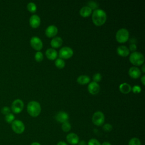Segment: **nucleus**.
I'll return each instance as SVG.
<instances>
[{"instance_id": "obj_1", "label": "nucleus", "mask_w": 145, "mask_h": 145, "mask_svg": "<svg viewBox=\"0 0 145 145\" xmlns=\"http://www.w3.org/2000/svg\"><path fill=\"white\" fill-rule=\"evenodd\" d=\"M93 23L96 25H103L106 20V12L102 9H96L93 11L92 15Z\"/></svg>"}, {"instance_id": "obj_2", "label": "nucleus", "mask_w": 145, "mask_h": 145, "mask_svg": "<svg viewBox=\"0 0 145 145\" xmlns=\"http://www.w3.org/2000/svg\"><path fill=\"white\" fill-rule=\"evenodd\" d=\"M27 110L31 116L37 117L40 114L41 112L40 104L37 101H31L27 105Z\"/></svg>"}, {"instance_id": "obj_3", "label": "nucleus", "mask_w": 145, "mask_h": 145, "mask_svg": "<svg viewBox=\"0 0 145 145\" xmlns=\"http://www.w3.org/2000/svg\"><path fill=\"white\" fill-rule=\"evenodd\" d=\"M129 60L131 63L135 66L141 65L144 63V56L140 52H134L130 54Z\"/></svg>"}, {"instance_id": "obj_4", "label": "nucleus", "mask_w": 145, "mask_h": 145, "mask_svg": "<svg viewBox=\"0 0 145 145\" xmlns=\"http://www.w3.org/2000/svg\"><path fill=\"white\" fill-rule=\"evenodd\" d=\"M129 37V33L127 29L121 28L116 33V38L117 41L120 43H123L126 42Z\"/></svg>"}, {"instance_id": "obj_5", "label": "nucleus", "mask_w": 145, "mask_h": 145, "mask_svg": "<svg viewBox=\"0 0 145 145\" xmlns=\"http://www.w3.org/2000/svg\"><path fill=\"white\" fill-rule=\"evenodd\" d=\"M11 129L15 133L21 134L25 130V125L22 121L19 120H15L11 123Z\"/></svg>"}, {"instance_id": "obj_6", "label": "nucleus", "mask_w": 145, "mask_h": 145, "mask_svg": "<svg viewBox=\"0 0 145 145\" xmlns=\"http://www.w3.org/2000/svg\"><path fill=\"white\" fill-rule=\"evenodd\" d=\"M93 123L97 126H101L105 121V116L103 112L100 111L96 112L93 113L92 118Z\"/></svg>"}, {"instance_id": "obj_7", "label": "nucleus", "mask_w": 145, "mask_h": 145, "mask_svg": "<svg viewBox=\"0 0 145 145\" xmlns=\"http://www.w3.org/2000/svg\"><path fill=\"white\" fill-rule=\"evenodd\" d=\"M24 108V103L19 99L15 100L11 104V110L15 114L20 113Z\"/></svg>"}, {"instance_id": "obj_8", "label": "nucleus", "mask_w": 145, "mask_h": 145, "mask_svg": "<svg viewBox=\"0 0 145 145\" xmlns=\"http://www.w3.org/2000/svg\"><path fill=\"white\" fill-rule=\"evenodd\" d=\"M73 55L72 49L68 46L62 47L59 51V57L62 59H67Z\"/></svg>"}, {"instance_id": "obj_9", "label": "nucleus", "mask_w": 145, "mask_h": 145, "mask_svg": "<svg viewBox=\"0 0 145 145\" xmlns=\"http://www.w3.org/2000/svg\"><path fill=\"white\" fill-rule=\"evenodd\" d=\"M31 46L36 50L39 51L42 48V42L41 40L37 36H33L30 40Z\"/></svg>"}, {"instance_id": "obj_10", "label": "nucleus", "mask_w": 145, "mask_h": 145, "mask_svg": "<svg viewBox=\"0 0 145 145\" xmlns=\"http://www.w3.org/2000/svg\"><path fill=\"white\" fill-rule=\"evenodd\" d=\"M67 142L71 145L78 144L79 141V138L78 135L74 133H70L66 135V137Z\"/></svg>"}, {"instance_id": "obj_11", "label": "nucleus", "mask_w": 145, "mask_h": 145, "mask_svg": "<svg viewBox=\"0 0 145 145\" xmlns=\"http://www.w3.org/2000/svg\"><path fill=\"white\" fill-rule=\"evenodd\" d=\"M69 118V114L66 112L63 111H60L58 112L55 116V118L57 120V121L61 122L62 123L68 121Z\"/></svg>"}, {"instance_id": "obj_12", "label": "nucleus", "mask_w": 145, "mask_h": 145, "mask_svg": "<svg viewBox=\"0 0 145 145\" xmlns=\"http://www.w3.org/2000/svg\"><path fill=\"white\" fill-rule=\"evenodd\" d=\"M88 90L92 95L97 94L100 90L99 84L95 82H91L88 86Z\"/></svg>"}, {"instance_id": "obj_13", "label": "nucleus", "mask_w": 145, "mask_h": 145, "mask_svg": "<svg viewBox=\"0 0 145 145\" xmlns=\"http://www.w3.org/2000/svg\"><path fill=\"white\" fill-rule=\"evenodd\" d=\"M40 18L36 14L32 15L29 18V24L33 28H37L40 25Z\"/></svg>"}, {"instance_id": "obj_14", "label": "nucleus", "mask_w": 145, "mask_h": 145, "mask_svg": "<svg viewBox=\"0 0 145 145\" xmlns=\"http://www.w3.org/2000/svg\"><path fill=\"white\" fill-rule=\"evenodd\" d=\"M58 32V29L56 26L54 25H49L45 29V35L48 37H53L55 36Z\"/></svg>"}, {"instance_id": "obj_15", "label": "nucleus", "mask_w": 145, "mask_h": 145, "mask_svg": "<svg viewBox=\"0 0 145 145\" xmlns=\"http://www.w3.org/2000/svg\"><path fill=\"white\" fill-rule=\"evenodd\" d=\"M129 74L131 78L137 79L140 76L141 72L139 68L137 67H131L129 70Z\"/></svg>"}, {"instance_id": "obj_16", "label": "nucleus", "mask_w": 145, "mask_h": 145, "mask_svg": "<svg viewBox=\"0 0 145 145\" xmlns=\"http://www.w3.org/2000/svg\"><path fill=\"white\" fill-rule=\"evenodd\" d=\"M117 53L118 55L122 57H126L129 54L130 50L125 45H120L117 48Z\"/></svg>"}, {"instance_id": "obj_17", "label": "nucleus", "mask_w": 145, "mask_h": 145, "mask_svg": "<svg viewBox=\"0 0 145 145\" xmlns=\"http://www.w3.org/2000/svg\"><path fill=\"white\" fill-rule=\"evenodd\" d=\"M45 54L46 57L50 60H54L57 58L58 53L53 48H49L45 52Z\"/></svg>"}, {"instance_id": "obj_18", "label": "nucleus", "mask_w": 145, "mask_h": 145, "mask_svg": "<svg viewBox=\"0 0 145 145\" xmlns=\"http://www.w3.org/2000/svg\"><path fill=\"white\" fill-rule=\"evenodd\" d=\"M63 40L60 37H54L50 41V45L53 48H59L62 44Z\"/></svg>"}, {"instance_id": "obj_19", "label": "nucleus", "mask_w": 145, "mask_h": 145, "mask_svg": "<svg viewBox=\"0 0 145 145\" xmlns=\"http://www.w3.org/2000/svg\"><path fill=\"white\" fill-rule=\"evenodd\" d=\"M79 13L82 16L87 17L89 16L92 13V10L88 6H85L81 8Z\"/></svg>"}, {"instance_id": "obj_20", "label": "nucleus", "mask_w": 145, "mask_h": 145, "mask_svg": "<svg viewBox=\"0 0 145 145\" xmlns=\"http://www.w3.org/2000/svg\"><path fill=\"white\" fill-rule=\"evenodd\" d=\"M119 89L122 93H127L131 91V87L129 84L127 83H123L120 85Z\"/></svg>"}, {"instance_id": "obj_21", "label": "nucleus", "mask_w": 145, "mask_h": 145, "mask_svg": "<svg viewBox=\"0 0 145 145\" xmlns=\"http://www.w3.org/2000/svg\"><path fill=\"white\" fill-rule=\"evenodd\" d=\"M90 81V78L88 75H82L78 77L77 82L80 84H86L89 83Z\"/></svg>"}, {"instance_id": "obj_22", "label": "nucleus", "mask_w": 145, "mask_h": 145, "mask_svg": "<svg viewBox=\"0 0 145 145\" xmlns=\"http://www.w3.org/2000/svg\"><path fill=\"white\" fill-rule=\"evenodd\" d=\"M55 65L58 68L62 69L65 66V62L63 59L58 58L55 61Z\"/></svg>"}, {"instance_id": "obj_23", "label": "nucleus", "mask_w": 145, "mask_h": 145, "mask_svg": "<svg viewBox=\"0 0 145 145\" xmlns=\"http://www.w3.org/2000/svg\"><path fill=\"white\" fill-rule=\"evenodd\" d=\"M61 128H62V130L64 132H68L71 130V124L69 122L66 121V122H65L62 123Z\"/></svg>"}, {"instance_id": "obj_24", "label": "nucleus", "mask_w": 145, "mask_h": 145, "mask_svg": "<svg viewBox=\"0 0 145 145\" xmlns=\"http://www.w3.org/2000/svg\"><path fill=\"white\" fill-rule=\"evenodd\" d=\"M27 9L29 11H30L31 12H32V13L35 12L36 11V10H37L36 5L33 2L28 3L27 6Z\"/></svg>"}, {"instance_id": "obj_25", "label": "nucleus", "mask_w": 145, "mask_h": 145, "mask_svg": "<svg viewBox=\"0 0 145 145\" xmlns=\"http://www.w3.org/2000/svg\"><path fill=\"white\" fill-rule=\"evenodd\" d=\"M128 145H141V142L139 138L133 137L129 141Z\"/></svg>"}, {"instance_id": "obj_26", "label": "nucleus", "mask_w": 145, "mask_h": 145, "mask_svg": "<svg viewBox=\"0 0 145 145\" xmlns=\"http://www.w3.org/2000/svg\"><path fill=\"white\" fill-rule=\"evenodd\" d=\"M5 121L8 123H11L15 120V116L14 114L10 113L9 114H7L5 117Z\"/></svg>"}, {"instance_id": "obj_27", "label": "nucleus", "mask_w": 145, "mask_h": 145, "mask_svg": "<svg viewBox=\"0 0 145 145\" xmlns=\"http://www.w3.org/2000/svg\"><path fill=\"white\" fill-rule=\"evenodd\" d=\"M88 6L91 8V10H96L98 9L99 4L97 2L94 1H89L88 2Z\"/></svg>"}, {"instance_id": "obj_28", "label": "nucleus", "mask_w": 145, "mask_h": 145, "mask_svg": "<svg viewBox=\"0 0 145 145\" xmlns=\"http://www.w3.org/2000/svg\"><path fill=\"white\" fill-rule=\"evenodd\" d=\"M43 58H44V56H43L42 52L38 51L35 53V58L36 61H37L38 62H40L43 59Z\"/></svg>"}, {"instance_id": "obj_29", "label": "nucleus", "mask_w": 145, "mask_h": 145, "mask_svg": "<svg viewBox=\"0 0 145 145\" xmlns=\"http://www.w3.org/2000/svg\"><path fill=\"white\" fill-rule=\"evenodd\" d=\"M87 145H101L100 142L95 138L90 139L87 142Z\"/></svg>"}, {"instance_id": "obj_30", "label": "nucleus", "mask_w": 145, "mask_h": 145, "mask_svg": "<svg viewBox=\"0 0 145 145\" xmlns=\"http://www.w3.org/2000/svg\"><path fill=\"white\" fill-rule=\"evenodd\" d=\"M113 126L110 123H105L103 126V129L106 132H110L112 130Z\"/></svg>"}, {"instance_id": "obj_31", "label": "nucleus", "mask_w": 145, "mask_h": 145, "mask_svg": "<svg viewBox=\"0 0 145 145\" xmlns=\"http://www.w3.org/2000/svg\"><path fill=\"white\" fill-rule=\"evenodd\" d=\"M101 78H102V76L100 73H98V72L96 73L93 75V77H92V79L93 80V82L97 83L101 80Z\"/></svg>"}, {"instance_id": "obj_32", "label": "nucleus", "mask_w": 145, "mask_h": 145, "mask_svg": "<svg viewBox=\"0 0 145 145\" xmlns=\"http://www.w3.org/2000/svg\"><path fill=\"white\" fill-rule=\"evenodd\" d=\"M11 109L8 106H3L2 109H1V113L4 114V115H7L8 114H9L10 113Z\"/></svg>"}, {"instance_id": "obj_33", "label": "nucleus", "mask_w": 145, "mask_h": 145, "mask_svg": "<svg viewBox=\"0 0 145 145\" xmlns=\"http://www.w3.org/2000/svg\"><path fill=\"white\" fill-rule=\"evenodd\" d=\"M132 91L134 93H140L141 92V87L138 86V85H135L133 87V88H131Z\"/></svg>"}, {"instance_id": "obj_34", "label": "nucleus", "mask_w": 145, "mask_h": 145, "mask_svg": "<svg viewBox=\"0 0 145 145\" xmlns=\"http://www.w3.org/2000/svg\"><path fill=\"white\" fill-rule=\"evenodd\" d=\"M137 49V46L135 44H131L130 45V46H129V50H131L132 52H135Z\"/></svg>"}, {"instance_id": "obj_35", "label": "nucleus", "mask_w": 145, "mask_h": 145, "mask_svg": "<svg viewBox=\"0 0 145 145\" xmlns=\"http://www.w3.org/2000/svg\"><path fill=\"white\" fill-rule=\"evenodd\" d=\"M78 145H87V143L85 140H82L79 141Z\"/></svg>"}, {"instance_id": "obj_36", "label": "nucleus", "mask_w": 145, "mask_h": 145, "mask_svg": "<svg viewBox=\"0 0 145 145\" xmlns=\"http://www.w3.org/2000/svg\"><path fill=\"white\" fill-rule=\"evenodd\" d=\"M57 145H68V144L64 141H59L57 143Z\"/></svg>"}, {"instance_id": "obj_37", "label": "nucleus", "mask_w": 145, "mask_h": 145, "mask_svg": "<svg viewBox=\"0 0 145 145\" xmlns=\"http://www.w3.org/2000/svg\"><path fill=\"white\" fill-rule=\"evenodd\" d=\"M141 80V82H142V83L143 85H144L145 84V75H143L140 79Z\"/></svg>"}, {"instance_id": "obj_38", "label": "nucleus", "mask_w": 145, "mask_h": 145, "mask_svg": "<svg viewBox=\"0 0 145 145\" xmlns=\"http://www.w3.org/2000/svg\"><path fill=\"white\" fill-rule=\"evenodd\" d=\"M101 145H112V144H110V142H107V141H105V142H104Z\"/></svg>"}, {"instance_id": "obj_39", "label": "nucleus", "mask_w": 145, "mask_h": 145, "mask_svg": "<svg viewBox=\"0 0 145 145\" xmlns=\"http://www.w3.org/2000/svg\"><path fill=\"white\" fill-rule=\"evenodd\" d=\"M31 145H41V144L37 142H32Z\"/></svg>"}, {"instance_id": "obj_40", "label": "nucleus", "mask_w": 145, "mask_h": 145, "mask_svg": "<svg viewBox=\"0 0 145 145\" xmlns=\"http://www.w3.org/2000/svg\"><path fill=\"white\" fill-rule=\"evenodd\" d=\"M144 67H145V65H143V66H142V72H143V73L145 72Z\"/></svg>"}]
</instances>
